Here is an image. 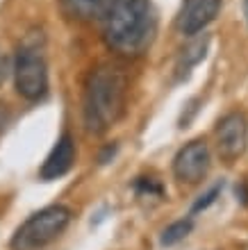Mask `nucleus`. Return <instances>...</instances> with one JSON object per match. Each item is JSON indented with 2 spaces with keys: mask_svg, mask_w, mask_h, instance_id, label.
Masks as SVG:
<instances>
[{
  "mask_svg": "<svg viewBox=\"0 0 248 250\" xmlns=\"http://www.w3.org/2000/svg\"><path fill=\"white\" fill-rule=\"evenodd\" d=\"M110 5L112 0H62L64 12L78 21H91L105 16L110 12Z\"/></svg>",
  "mask_w": 248,
  "mask_h": 250,
  "instance_id": "obj_9",
  "label": "nucleus"
},
{
  "mask_svg": "<svg viewBox=\"0 0 248 250\" xmlns=\"http://www.w3.org/2000/svg\"><path fill=\"white\" fill-rule=\"evenodd\" d=\"M244 12H246V19H248V0H244Z\"/></svg>",
  "mask_w": 248,
  "mask_h": 250,
  "instance_id": "obj_15",
  "label": "nucleus"
},
{
  "mask_svg": "<svg viewBox=\"0 0 248 250\" xmlns=\"http://www.w3.org/2000/svg\"><path fill=\"white\" fill-rule=\"evenodd\" d=\"M73 159H75V144H73L71 134H62L59 141L55 144V148L50 150V155L46 157L44 166H41V180H57L62 175L71 171Z\"/></svg>",
  "mask_w": 248,
  "mask_h": 250,
  "instance_id": "obj_8",
  "label": "nucleus"
},
{
  "mask_svg": "<svg viewBox=\"0 0 248 250\" xmlns=\"http://www.w3.org/2000/svg\"><path fill=\"white\" fill-rule=\"evenodd\" d=\"M221 187H223V185L212 187V189H209L207 193H205V196H201V200H196V205L191 207V214H196V211H201V209H207L209 205H212V203L216 200V196L221 193Z\"/></svg>",
  "mask_w": 248,
  "mask_h": 250,
  "instance_id": "obj_12",
  "label": "nucleus"
},
{
  "mask_svg": "<svg viewBox=\"0 0 248 250\" xmlns=\"http://www.w3.org/2000/svg\"><path fill=\"white\" fill-rule=\"evenodd\" d=\"M137 191L139 193H162V187L155 185V180H150V178H139L137 180Z\"/></svg>",
  "mask_w": 248,
  "mask_h": 250,
  "instance_id": "obj_13",
  "label": "nucleus"
},
{
  "mask_svg": "<svg viewBox=\"0 0 248 250\" xmlns=\"http://www.w3.org/2000/svg\"><path fill=\"white\" fill-rule=\"evenodd\" d=\"M153 30L155 23L148 0H125L107 12L105 41L121 55H141L153 39Z\"/></svg>",
  "mask_w": 248,
  "mask_h": 250,
  "instance_id": "obj_2",
  "label": "nucleus"
},
{
  "mask_svg": "<svg viewBox=\"0 0 248 250\" xmlns=\"http://www.w3.org/2000/svg\"><path fill=\"white\" fill-rule=\"evenodd\" d=\"M5 78H7V60H5V55L0 53V84L5 82Z\"/></svg>",
  "mask_w": 248,
  "mask_h": 250,
  "instance_id": "obj_14",
  "label": "nucleus"
},
{
  "mask_svg": "<svg viewBox=\"0 0 248 250\" xmlns=\"http://www.w3.org/2000/svg\"><path fill=\"white\" fill-rule=\"evenodd\" d=\"M128 82L116 66H98L89 75L85 91V125L89 132L103 134L121 119L125 109Z\"/></svg>",
  "mask_w": 248,
  "mask_h": 250,
  "instance_id": "obj_1",
  "label": "nucleus"
},
{
  "mask_svg": "<svg viewBox=\"0 0 248 250\" xmlns=\"http://www.w3.org/2000/svg\"><path fill=\"white\" fill-rule=\"evenodd\" d=\"M71 223V209L64 205H50L41 211L32 214L12 237L14 250H37L50 244L66 230Z\"/></svg>",
  "mask_w": 248,
  "mask_h": 250,
  "instance_id": "obj_3",
  "label": "nucleus"
},
{
  "mask_svg": "<svg viewBox=\"0 0 248 250\" xmlns=\"http://www.w3.org/2000/svg\"><path fill=\"white\" fill-rule=\"evenodd\" d=\"M116 2H125V0H116Z\"/></svg>",
  "mask_w": 248,
  "mask_h": 250,
  "instance_id": "obj_16",
  "label": "nucleus"
},
{
  "mask_svg": "<svg viewBox=\"0 0 248 250\" xmlns=\"http://www.w3.org/2000/svg\"><path fill=\"white\" fill-rule=\"evenodd\" d=\"M221 0H184L178 12V30L182 34H198L216 19Z\"/></svg>",
  "mask_w": 248,
  "mask_h": 250,
  "instance_id": "obj_7",
  "label": "nucleus"
},
{
  "mask_svg": "<svg viewBox=\"0 0 248 250\" xmlns=\"http://www.w3.org/2000/svg\"><path fill=\"white\" fill-rule=\"evenodd\" d=\"M248 146V121L242 112L225 114L216 125V148L225 162L242 157Z\"/></svg>",
  "mask_w": 248,
  "mask_h": 250,
  "instance_id": "obj_5",
  "label": "nucleus"
},
{
  "mask_svg": "<svg viewBox=\"0 0 248 250\" xmlns=\"http://www.w3.org/2000/svg\"><path fill=\"white\" fill-rule=\"evenodd\" d=\"M191 228H194V223H191L189 218L176 221V223H171L169 228L162 232L159 241H162V246H173V244H178V241H182V239L191 232Z\"/></svg>",
  "mask_w": 248,
  "mask_h": 250,
  "instance_id": "obj_11",
  "label": "nucleus"
},
{
  "mask_svg": "<svg viewBox=\"0 0 248 250\" xmlns=\"http://www.w3.org/2000/svg\"><path fill=\"white\" fill-rule=\"evenodd\" d=\"M207 43H209V37L207 34H203V37H198V39L189 41V46L187 48H182V55H180V62H178V73H180V75H187L191 66H196L198 62L205 57V53H207Z\"/></svg>",
  "mask_w": 248,
  "mask_h": 250,
  "instance_id": "obj_10",
  "label": "nucleus"
},
{
  "mask_svg": "<svg viewBox=\"0 0 248 250\" xmlns=\"http://www.w3.org/2000/svg\"><path fill=\"white\" fill-rule=\"evenodd\" d=\"M14 82L16 91L25 100H39L48 91V68L39 48L23 46L14 62Z\"/></svg>",
  "mask_w": 248,
  "mask_h": 250,
  "instance_id": "obj_4",
  "label": "nucleus"
},
{
  "mask_svg": "<svg viewBox=\"0 0 248 250\" xmlns=\"http://www.w3.org/2000/svg\"><path fill=\"white\" fill-rule=\"evenodd\" d=\"M209 171V148L203 139L189 141L178 150L173 159V173L180 182L187 185H198Z\"/></svg>",
  "mask_w": 248,
  "mask_h": 250,
  "instance_id": "obj_6",
  "label": "nucleus"
}]
</instances>
